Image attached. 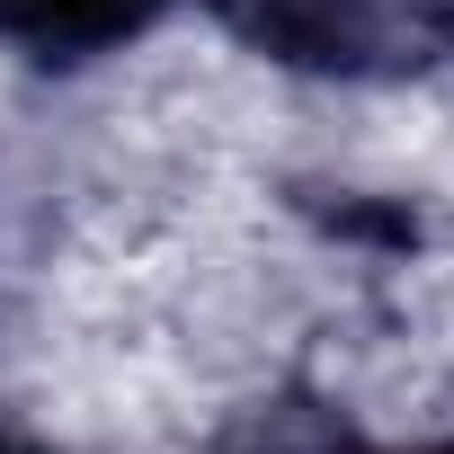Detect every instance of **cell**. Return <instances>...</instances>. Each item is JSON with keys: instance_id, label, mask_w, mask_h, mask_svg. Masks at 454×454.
<instances>
[{"instance_id": "1", "label": "cell", "mask_w": 454, "mask_h": 454, "mask_svg": "<svg viewBox=\"0 0 454 454\" xmlns=\"http://www.w3.org/2000/svg\"><path fill=\"white\" fill-rule=\"evenodd\" d=\"M241 45L321 81H410L454 54V0H205Z\"/></svg>"}, {"instance_id": "3", "label": "cell", "mask_w": 454, "mask_h": 454, "mask_svg": "<svg viewBox=\"0 0 454 454\" xmlns=\"http://www.w3.org/2000/svg\"><path fill=\"white\" fill-rule=\"evenodd\" d=\"M232 454H374L365 436H348L339 419H321V410H268Z\"/></svg>"}, {"instance_id": "5", "label": "cell", "mask_w": 454, "mask_h": 454, "mask_svg": "<svg viewBox=\"0 0 454 454\" xmlns=\"http://www.w3.org/2000/svg\"><path fill=\"white\" fill-rule=\"evenodd\" d=\"M419 454H454V445H419Z\"/></svg>"}, {"instance_id": "4", "label": "cell", "mask_w": 454, "mask_h": 454, "mask_svg": "<svg viewBox=\"0 0 454 454\" xmlns=\"http://www.w3.org/2000/svg\"><path fill=\"white\" fill-rule=\"evenodd\" d=\"M0 454H54V445H36V436H19L10 419H0Z\"/></svg>"}, {"instance_id": "2", "label": "cell", "mask_w": 454, "mask_h": 454, "mask_svg": "<svg viewBox=\"0 0 454 454\" xmlns=\"http://www.w3.org/2000/svg\"><path fill=\"white\" fill-rule=\"evenodd\" d=\"M178 0H0V45H19L27 63H98L116 45H134L143 27H160Z\"/></svg>"}]
</instances>
